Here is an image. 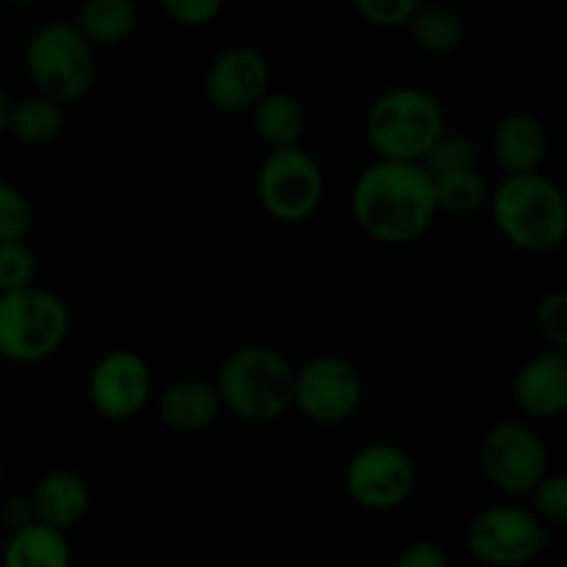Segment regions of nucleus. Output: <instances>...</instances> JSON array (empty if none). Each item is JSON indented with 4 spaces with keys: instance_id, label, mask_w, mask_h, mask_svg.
Instances as JSON below:
<instances>
[{
    "instance_id": "obj_28",
    "label": "nucleus",
    "mask_w": 567,
    "mask_h": 567,
    "mask_svg": "<svg viewBox=\"0 0 567 567\" xmlns=\"http://www.w3.org/2000/svg\"><path fill=\"white\" fill-rule=\"evenodd\" d=\"M535 321L548 349H567V293L551 291L537 302Z\"/></svg>"
},
{
    "instance_id": "obj_23",
    "label": "nucleus",
    "mask_w": 567,
    "mask_h": 567,
    "mask_svg": "<svg viewBox=\"0 0 567 567\" xmlns=\"http://www.w3.org/2000/svg\"><path fill=\"white\" fill-rule=\"evenodd\" d=\"M435 208L446 214H474L491 199V186L476 166L432 177Z\"/></svg>"
},
{
    "instance_id": "obj_24",
    "label": "nucleus",
    "mask_w": 567,
    "mask_h": 567,
    "mask_svg": "<svg viewBox=\"0 0 567 567\" xmlns=\"http://www.w3.org/2000/svg\"><path fill=\"white\" fill-rule=\"evenodd\" d=\"M421 166H424L430 177L446 175V172L457 169H471V166H476L474 138L465 131H452V127H446V131L437 136V142L426 150V155L421 158Z\"/></svg>"
},
{
    "instance_id": "obj_19",
    "label": "nucleus",
    "mask_w": 567,
    "mask_h": 567,
    "mask_svg": "<svg viewBox=\"0 0 567 567\" xmlns=\"http://www.w3.org/2000/svg\"><path fill=\"white\" fill-rule=\"evenodd\" d=\"M0 567H72V551L64 532L28 520L14 526L3 546Z\"/></svg>"
},
{
    "instance_id": "obj_5",
    "label": "nucleus",
    "mask_w": 567,
    "mask_h": 567,
    "mask_svg": "<svg viewBox=\"0 0 567 567\" xmlns=\"http://www.w3.org/2000/svg\"><path fill=\"white\" fill-rule=\"evenodd\" d=\"M25 70L39 94L61 105L81 100L97 75L92 44L70 20H48L28 37Z\"/></svg>"
},
{
    "instance_id": "obj_21",
    "label": "nucleus",
    "mask_w": 567,
    "mask_h": 567,
    "mask_svg": "<svg viewBox=\"0 0 567 567\" xmlns=\"http://www.w3.org/2000/svg\"><path fill=\"white\" fill-rule=\"evenodd\" d=\"M61 131H64V109L39 92L11 103L9 116H6V133L28 147L55 142Z\"/></svg>"
},
{
    "instance_id": "obj_22",
    "label": "nucleus",
    "mask_w": 567,
    "mask_h": 567,
    "mask_svg": "<svg viewBox=\"0 0 567 567\" xmlns=\"http://www.w3.org/2000/svg\"><path fill=\"white\" fill-rule=\"evenodd\" d=\"M70 22L89 44H114L136 31L138 11L131 0H86Z\"/></svg>"
},
{
    "instance_id": "obj_3",
    "label": "nucleus",
    "mask_w": 567,
    "mask_h": 567,
    "mask_svg": "<svg viewBox=\"0 0 567 567\" xmlns=\"http://www.w3.org/2000/svg\"><path fill=\"white\" fill-rule=\"evenodd\" d=\"M487 208L498 233L524 252H551L567 236V199L543 172L502 177Z\"/></svg>"
},
{
    "instance_id": "obj_11",
    "label": "nucleus",
    "mask_w": 567,
    "mask_h": 567,
    "mask_svg": "<svg viewBox=\"0 0 567 567\" xmlns=\"http://www.w3.org/2000/svg\"><path fill=\"white\" fill-rule=\"evenodd\" d=\"M363 402V377L349 360L321 354L308 360L293 377V408L321 426L352 419Z\"/></svg>"
},
{
    "instance_id": "obj_2",
    "label": "nucleus",
    "mask_w": 567,
    "mask_h": 567,
    "mask_svg": "<svg viewBox=\"0 0 567 567\" xmlns=\"http://www.w3.org/2000/svg\"><path fill=\"white\" fill-rule=\"evenodd\" d=\"M293 377L297 369L277 349L264 343L238 347L221 360L214 388L221 410L255 424L280 419L293 408Z\"/></svg>"
},
{
    "instance_id": "obj_15",
    "label": "nucleus",
    "mask_w": 567,
    "mask_h": 567,
    "mask_svg": "<svg viewBox=\"0 0 567 567\" xmlns=\"http://www.w3.org/2000/svg\"><path fill=\"white\" fill-rule=\"evenodd\" d=\"M221 413L219 393L214 382L203 377H181L169 382L158 396V419L166 430L194 435L216 424Z\"/></svg>"
},
{
    "instance_id": "obj_12",
    "label": "nucleus",
    "mask_w": 567,
    "mask_h": 567,
    "mask_svg": "<svg viewBox=\"0 0 567 567\" xmlns=\"http://www.w3.org/2000/svg\"><path fill=\"white\" fill-rule=\"evenodd\" d=\"M153 396V369L133 349H109L89 371V399L105 419L127 421Z\"/></svg>"
},
{
    "instance_id": "obj_10",
    "label": "nucleus",
    "mask_w": 567,
    "mask_h": 567,
    "mask_svg": "<svg viewBox=\"0 0 567 567\" xmlns=\"http://www.w3.org/2000/svg\"><path fill=\"white\" fill-rule=\"evenodd\" d=\"M419 471L415 460L396 443H369L352 454L343 471L347 493L365 509L388 513L413 496Z\"/></svg>"
},
{
    "instance_id": "obj_27",
    "label": "nucleus",
    "mask_w": 567,
    "mask_h": 567,
    "mask_svg": "<svg viewBox=\"0 0 567 567\" xmlns=\"http://www.w3.org/2000/svg\"><path fill=\"white\" fill-rule=\"evenodd\" d=\"M535 504V518L543 526H565L567 524V476L546 474L529 493Z\"/></svg>"
},
{
    "instance_id": "obj_14",
    "label": "nucleus",
    "mask_w": 567,
    "mask_h": 567,
    "mask_svg": "<svg viewBox=\"0 0 567 567\" xmlns=\"http://www.w3.org/2000/svg\"><path fill=\"white\" fill-rule=\"evenodd\" d=\"M520 410L537 419H554L567 410V349H546L526 360L513 377Z\"/></svg>"
},
{
    "instance_id": "obj_30",
    "label": "nucleus",
    "mask_w": 567,
    "mask_h": 567,
    "mask_svg": "<svg viewBox=\"0 0 567 567\" xmlns=\"http://www.w3.org/2000/svg\"><path fill=\"white\" fill-rule=\"evenodd\" d=\"M221 0H161V11L177 25L199 28L214 22L221 14Z\"/></svg>"
},
{
    "instance_id": "obj_31",
    "label": "nucleus",
    "mask_w": 567,
    "mask_h": 567,
    "mask_svg": "<svg viewBox=\"0 0 567 567\" xmlns=\"http://www.w3.org/2000/svg\"><path fill=\"white\" fill-rule=\"evenodd\" d=\"M391 567H449V557L437 543L415 540L396 554Z\"/></svg>"
},
{
    "instance_id": "obj_18",
    "label": "nucleus",
    "mask_w": 567,
    "mask_h": 567,
    "mask_svg": "<svg viewBox=\"0 0 567 567\" xmlns=\"http://www.w3.org/2000/svg\"><path fill=\"white\" fill-rule=\"evenodd\" d=\"M305 105L297 94L286 89H269L258 103L252 105V127L264 144L271 150L299 147L305 136Z\"/></svg>"
},
{
    "instance_id": "obj_8",
    "label": "nucleus",
    "mask_w": 567,
    "mask_h": 567,
    "mask_svg": "<svg viewBox=\"0 0 567 567\" xmlns=\"http://www.w3.org/2000/svg\"><path fill=\"white\" fill-rule=\"evenodd\" d=\"M465 546L487 567H524L551 546V535L529 509L493 504L471 518Z\"/></svg>"
},
{
    "instance_id": "obj_13",
    "label": "nucleus",
    "mask_w": 567,
    "mask_h": 567,
    "mask_svg": "<svg viewBox=\"0 0 567 567\" xmlns=\"http://www.w3.org/2000/svg\"><path fill=\"white\" fill-rule=\"evenodd\" d=\"M271 89V66L264 53L249 44L221 50L205 70L203 92L214 109L252 111V105Z\"/></svg>"
},
{
    "instance_id": "obj_6",
    "label": "nucleus",
    "mask_w": 567,
    "mask_h": 567,
    "mask_svg": "<svg viewBox=\"0 0 567 567\" xmlns=\"http://www.w3.org/2000/svg\"><path fill=\"white\" fill-rule=\"evenodd\" d=\"M70 332V310L48 288L0 293V354L11 363H42L53 358Z\"/></svg>"
},
{
    "instance_id": "obj_4",
    "label": "nucleus",
    "mask_w": 567,
    "mask_h": 567,
    "mask_svg": "<svg viewBox=\"0 0 567 567\" xmlns=\"http://www.w3.org/2000/svg\"><path fill=\"white\" fill-rule=\"evenodd\" d=\"M446 131L441 100L421 86L385 89L365 114V136L382 161L421 164Z\"/></svg>"
},
{
    "instance_id": "obj_16",
    "label": "nucleus",
    "mask_w": 567,
    "mask_h": 567,
    "mask_svg": "<svg viewBox=\"0 0 567 567\" xmlns=\"http://www.w3.org/2000/svg\"><path fill=\"white\" fill-rule=\"evenodd\" d=\"M548 153L546 125L529 111H509L493 127V155L507 175L540 172Z\"/></svg>"
},
{
    "instance_id": "obj_1",
    "label": "nucleus",
    "mask_w": 567,
    "mask_h": 567,
    "mask_svg": "<svg viewBox=\"0 0 567 567\" xmlns=\"http://www.w3.org/2000/svg\"><path fill=\"white\" fill-rule=\"evenodd\" d=\"M432 177L421 164L371 161L352 186V216L360 230L380 244H410L435 221Z\"/></svg>"
},
{
    "instance_id": "obj_26",
    "label": "nucleus",
    "mask_w": 567,
    "mask_h": 567,
    "mask_svg": "<svg viewBox=\"0 0 567 567\" xmlns=\"http://www.w3.org/2000/svg\"><path fill=\"white\" fill-rule=\"evenodd\" d=\"M33 227L31 199L0 177V244L25 241Z\"/></svg>"
},
{
    "instance_id": "obj_17",
    "label": "nucleus",
    "mask_w": 567,
    "mask_h": 567,
    "mask_svg": "<svg viewBox=\"0 0 567 567\" xmlns=\"http://www.w3.org/2000/svg\"><path fill=\"white\" fill-rule=\"evenodd\" d=\"M89 502L92 496L81 476L72 471H50L33 487V520L55 532H64L83 520V515L89 513Z\"/></svg>"
},
{
    "instance_id": "obj_7",
    "label": "nucleus",
    "mask_w": 567,
    "mask_h": 567,
    "mask_svg": "<svg viewBox=\"0 0 567 567\" xmlns=\"http://www.w3.org/2000/svg\"><path fill=\"white\" fill-rule=\"evenodd\" d=\"M324 169L302 144L271 150L255 175L260 205L280 221H305L313 216L324 199Z\"/></svg>"
},
{
    "instance_id": "obj_9",
    "label": "nucleus",
    "mask_w": 567,
    "mask_h": 567,
    "mask_svg": "<svg viewBox=\"0 0 567 567\" xmlns=\"http://www.w3.org/2000/svg\"><path fill=\"white\" fill-rule=\"evenodd\" d=\"M480 465L487 480L509 496L535 491L551 474V454L532 426L520 421H498L480 443Z\"/></svg>"
},
{
    "instance_id": "obj_29",
    "label": "nucleus",
    "mask_w": 567,
    "mask_h": 567,
    "mask_svg": "<svg viewBox=\"0 0 567 567\" xmlns=\"http://www.w3.org/2000/svg\"><path fill=\"white\" fill-rule=\"evenodd\" d=\"M419 0H358V14L374 28L408 25Z\"/></svg>"
},
{
    "instance_id": "obj_25",
    "label": "nucleus",
    "mask_w": 567,
    "mask_h": 567,
    "mask_svg": "<svg viewBox=\"0 0 567 567\" xmlns=\"http://www.w3.org/2000/svg\"><path fill=\"white\" fill-rule=\"evenodd\" d=\"M39 260L25 241L0 244V293L22 291L37 280Z\"/></svg>"
},
{
    "instance_id": "obj_20",
    "label": "nucleus",
    "mask_w": 567,
    "mask_h": 567,
    "mask_svg": "<svg viewBox=\"0 0 567 567\" xmlns=\"http://www.w3.org/2000/svg\"><path fill=\"white\" fill-rule=\"evenodd\" d=\"M408 28L413 42L430 55L454 53L465 39L463 14L454 6L441 3V0H430V3L419 0Z\"/></svg>"
},
{
    "instance_id": "obj_32",
    "label": "nucleus",
    "mask_w": 567,
    "mask_h": 567,
    "mask_svg": "<svg viewBox=\"0 0 567 567\" xmlns=\"http://www.w3.org/2000/svg\"><path fill=\"white\" fill-rule=\"evenodd\" d=\"M9 109H11L9 92H6L3 81H0V136L6 133V116H9Z\"/></svg>"
}]
</instances>
